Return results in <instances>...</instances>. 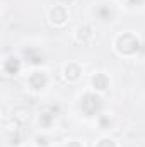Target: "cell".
<instances>
[{"label": "cell", "mask_w": 145, "mask_h": 147, "mask_svg": "<svg viewBox=\"0 0 145 147\" xmlns=\"http://www.w3.org/2000/svg\"><path fill=\"white\" fill-rule=\"evenodd\" d=\"M138 50H140V41H138V38L135 34L125 33V34L118 36V39H116V51L119 55L130 57V55H135Z\"/></svg>", "instance_id": "6da1fadb"}, {"label": "cell", "mask_w": 145, "mask_h": 147, "mask_svg": "<svg viewBox=\"0 0 145 147\" xmlns=\"http://www.w3.org/2000/svg\"><path fill=\"white\" fill-rule=\"evenodd\" d=\"M101 108H103V99L97 94L87 92V94L82 96V99H80V110H82L84 115L94 116V115H97L101 111Z\"/></svg>", "instance_id": "7a4b0ae2"}, {"label": "cell", "mask_w": 145, "mask_h": 147, "mask_svg": "<svg viewBox=\"0 0 145 147\" xmlns=\"http://www.w3.org/2000/svg\"><path fill=\"white\" fill-rule=\"evenodd\" d=\"M58 106H44L41 113H39V123H41V127H44V128H48V127H51V123L55 121V118L58 116Z\"/></svg>", "instance_id": "3957f363"}, {"label": "cell", "mask_w": 145, "mask_h": 147, "mask_svg": "<svg viewBox=\"0 0 145 147\" xmlns=\"http://www.w3.org/2000/svg\"><path fill=\"white\" fill-rule=\"evenodd\" d=\"M50 19H51V22H53L55 26H63V24L67 22V19H68L65 7H63V5H56V7H53L51 12H50Z\"/></svg>", "instance_id": "277c9868"}, {"label": "cell", "mask_w": 145, "mask_h": 147, "mask_svg": "<svg viewBox=\"0 0 145 147\" xmlns=\"http://www.w3.org/2000/svg\"><path fill=\"white\" fill-rule=\"evenodd\" d=\"M46 82H48V79H46V75L43 72H34V74H31V77H29V86H31L34 91L43 89V87L46 86Z\"/></svg>", "instance_id": "5b68a950"}, {"label": "cell", "mask_w": 145, "mask_h": 147, "mask_svg": "<svg viewBox=\"0 0 145 147\" xmlns=\"http://www.w3.org/2000/svg\"><path fill=\"white\" fill-rule=\"evenodd\" d=\"M80 74H82V69H80V65L79 63H68L65 69H63V75H65V79L67 80H70V82H73V80H77L79 77H80Z\"/></svg>", "instance_id": "8992f818"}, {"label": "cell", "mask_w": 145, "mask_h": 147, "mask_svg": "<svg viewBox=\"0 0 145 147\" xmlns=\"http://www.w3.org/2000/svg\"><path fill=\"white\" fill-rule=\"evenodd\" d=\"M3 70L10 75H15V74L21 70V60L17 57H9L5 62H3Z\"/></svg>", "instance_id": "52a82bcc"}, {"label": "cell", "mask_w": 145, "mask_h": 147, "mask_svg": "<svg viewBox=\"0 0 145 147\" xmlns=\"http://www.w3.org/2000/svg\"><path fill=\"white\" fill-rule=\"evenodd\" d=\"M24 57H26L28 62L33 63V65H39V63L44 62V60H43V55L38 51L36 48H26V50H24Z\"/></svg>", "instance_id": "ba28073f"}, {"label": "cell", "mask_w": 145, "mask_h": 147, "mask_svg": "<svg viewBox=\"0 0 145 147\" xmlns=\"http://www.w3.org/2000/svg\"><path fill=\"white\" fill-rule=\"evenodd\" d=\"M92 86L97 89V91H106L109 86V79L106 74H96L94 77H92Z\"/></svg>", "instance_id": "9c48e42d"}, {"label": "cell", "mask_w": 145, "mask_h": 147, "mask_svg": "<svg viewBox=\"0 0 145 147\" xmlns=\"http://www.w3.org/2000/svg\"><path fill=\"white\" fill-rule=\"evenodd\" d=\"M91 38H92V29L89 24H84L77 29V41L79 43H87Z\"/></svg>", "instance_id": "30bf717a"}, {"label": "cell", "mask_w": 145, "mask_h": 147, "mask_svg": "<svg viewBox=\"0 0 145 147\" xmlns=\"http://www.w3.org/2000/svg\"><path fill=\"white\" fill-rule=\"evenodd\" d=\"M12 116H14L15 121H19V123H26V121L29 120V110L19 106V108H15V110L12 111Z\"/></svg>", "instance_id": "8fae6325"}, {"label": "cell", "mask_w": 145, "mask_h": 147, "mask_svg": "<svg viewBox=\"0 0 145 147\" xmlns=\"http://www.w3.org/2000/svg\"><path fill=\"white\" fill-rule=\"evenodd\" d=\"M97 16H99V19H103V21H111V19H113V10L109 9L108 5H103V7L97 9Z\"/></svg>", "instance_id": "7c38bea8"}, {"label": "cell", "mask_w": 145, "mask_h": 147, "mask_svg": "<svg viewBox=\"0 0 145 147\" xmlns=\"http://www.w3.org/2000/svg\"><path fill=\"white\" fill-rule=\"evenodd\" d=\"M96 147H116V144H114V140H111V139H103V140L97 142Z\"/></svg>", "instance_id": "4fadbf2b"}, {"label": "cell", "mask_w": 145, "mask_h": 147, "mask_svg": "<svg viewBox=\"0 0 145 147\" xmlns=\"http://www.w3.org/2000/svg\"><path fill=\"white\" fill-rule=\"evenodd\" d=\"M99 123H101V128H103V130L109 128V125H111V121H109V118H108V116H101Z\"/></svg>", "instance_id": "5bb4252c"}, {"label": "cell", "mask_w": 145, "mask_h": 147, "mask_svg": "<svg viewBox=\"0 0 145 147\" xmlns=\"http://www.w3.org/2000/svg\"><path fill=\"white\" fill-rule=\"evenodd\" d=\"M36 142H38V146H43V147L48 146V139H46V137H38Z\"/></svg>", "instance_id": "9a60e30c"}, {"label": "cell", "mask_w": 145, "mask_h": 147, "mask_svg": "<svg viewBox=\"0 0 145 147\" xmlns=\"http://www.w3.org/2000/svg\"><path fill=\"white\" fill-rule=\"evenodd\" d=\"M126 2H128L130 5H140V3H142L144 0H126Z\"/></svg>", "instance_id": "2e32d148"}, {"label": "cell", "mask_w": 145, "mask_h": 147, "mask_svg": "<svg viewBox=\"0 0 145 147\" xmlns=\"http://www.w3.org/2000/svg\"><path fill=\"white\" fill-rule=\"evenodd\" d=\"M67 147H82V144H80V142H75V140H73V142H68V146Z\"/></svg>", "instance_id": "e0dca14e"}, {"label": "cell", "mask_w": 145, "mask_h": 147, "mask_svg": "<svg viewBox=\"0 0 145 147\" xmlns=\"http://www.w3.org/2000/svg\"><path fill=\"white\" fill-rule=\"evenodd\" d=\"M60 2H62L63 5H70V3H73V2H75V0H60Z\"/></svg>", "instance_id": "ac0fdd59"}]
</instances>
